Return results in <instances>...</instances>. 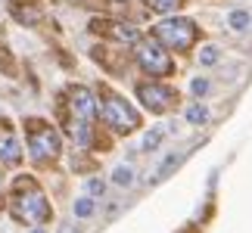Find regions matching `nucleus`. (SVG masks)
<instances>
[{
	"label": "nucleus",
	"mask_w": 252,
	"mask_h": 233,
	"mask_svg": "<svg viewBox=\"0 0 252 233\" xmlns=\"http://www.w3.org/2000/svg\"><path fill=\"white\" fill-rule=\"evenodd\" d=\"M9 215L22 224H44L50 221V205H47V196L37 190V183L32 177H19L13 187V196H9Z\"/></svg>",
	"instance_id": "nucleus-1"
},
{
	"label": "nucleus",
	"mask_w": 252,
	"mask_h": 233,
	"mask_svg": "<svg viewBox=\"0 0 252 233\" xmlns=\"http://www.w3.org/2000/svg\"><path fill=\"white\" fill-rule=\"evenodd\" d=\"M153 41H159L165 50L187 53L190 47L199 41V28H196L193 19L171 16V19H162L159 25H153Z\"/></svg>",
	"instance_id": "nucleus-2"
},
{
	"label": "nucleus",
	"mask_w": 252,
	"mask_h": 233,
	"mask_svg": "<svg viewBox=\"0 0 252 233\" xmlns=\"http://www.w3.org/2000/svg\"><path fill=\"white\" fill-rule=\"evenodd\" d=\"M100 115H103V121L109 124L115 134H131V131L140 128L137 109H134L125 96H119L115 90H109V87H106L103 96H100Z\"/></svg>",
	"instance_id": "nucleus-3"
},
{
	"label": "nucleus",
	"mask_w": 252,
	"mask_h": 233,
	"mask_svg": "<svg viewBox=\"0 0 252 233\" xmlns=\"http://www.w3.org/2000/svg\"><path fill=\"white\" fill-rule=\"evenodd\" d=\"M25 134H28V152H32V159L37 165L50 162L60 155V134H56V128H50L47 121H28L25 124Z\"/></svg>",
	"instance_id": "nucleus-4"
},
{
	"label": "nucleus",
	"mask_w": 252,
	"mask_h": 233,
	"mask_svg": "<svg viewBox=\"0 0 252 233\" xmlns=\"http://www.w3.org/2000/svg\"><path fill=\"white\" fill-rule=\"evenodd\" d=\"M134 59H137V65H140L147 75H153V78H165V75L174 72L171 56L165 53V47H162L159 41H143V44H137Z\"/></svg>",
	"instance_id": "nucleus-5"
},
{
	"label": "nucleus",
	"mask_w": 252,
	"mask_h": 233,
	"mask_svg": "<svg viewBox=\"0 0 252 233\" xmlns=\"http://www.w3.org/2000/svg\"><path fill=\"white\" fill-rule=\"evenodd\" d=\"M137 100L143 103V109H150V112H171L174 106H178V90L168 84H159V81H153V84H137Z\"/></svg>",
	"instance_id": "nucleus-6"
},
{
	"label": "nucleus",
	"mask_w": 252,
	"mask_h": 233,
	"mask_svg": "<svg viewBox=\"0 0 252 233\" xmlns=\"http://www.w3.org/2000/svg\"><path fill=\"white\" fill-rule=\"evenodd\" d=\"M69 109L75 118L81 121H91L96 115V103H94V93L87 90V87H72L69 90Z\"/></svg>",
	"instance_id": "nucleus-7"
},
{
	"label": "nucleus",
	"mask_w": 252,
	"mask_h": 233,
	"mask_svg": "<svg viewBox=\"0 0 252 233\" xmlns=\"http://www.w3.org/2000/svg\"><path fill=\"white\" fill-rule=\"evenodd\" d=\"M19 159H22V146H19V137H16L13 124H6L0 118V162L16 165Z\"/></svg>",
	"instance_id": "nucleus-8"
},
{
	"label": "nucleus",
	"mask_w": 252,
	"mask_h": 233,
	"mask_svg": "<svg viewBox=\"0 0 252 233\" xmlns=\"http://www.w3.org/2000/svg\"><path fill=\"white\" fill-rule=\"evenodd\" d=\"M227 25H230V31L243 34V31L252 28V13H249V9H234V13L227 16Z\"/></svg>",
	"instance_id": "nucleus-9"
},
{
	"label": "nucleus",
	"mask_w": 252,
	"mask_h": 233,
	"mask_svg": "<svg viewBox=\"0 0 252 233\" xmlns=\"http://www.w3.org/2000/svg\"><path fill=\"white\" fill-rule=\"evenodd\" d=\"M181 162H184V152H171V155H165V159H162V165L156 168V174H153V180H165Z\"/></svg>",
	"instance_id": "nucleus-10"
},
{
	"label": "nucleus",
	"mask_w": 252,
	"mask_h": 233,
	"mask_svg": "<svg viewBox=\"0 0 252 233\" xmlns=\"http://www.w3.org/2000/svg\"><path fill=\"white\" fill-rule=\"evenodd\" d=\"M143 3H147V9H153V13L168 16V13H178L184 6V0H143Z\"/></svg>",
	"instance_id": "nucleus-11"
},
{
	"label": "nucleus",
	"mask_w": 252,
	"mask_h": 233,
	"mask_svg": "<svg viewBox=\"0 0 252 233\" xmlns=\"http://www.w3.org/2000/svg\"><path fill=\"white\" fill-rule=\"evenodd\" d=\"M184 118H187L190 124H206V121H209V106H206V103H193V106H187Z\"/></svg>",
	"instance_id": "nucleus-12"
},
{
	"label": "nucleus",
	"mask_w": 252,
	"mask_h": 233,
	"mask_svg": "<svg viewBox=\"0 0 252 233\" xmlns=\"http://www.w3.org/2000/svg\"><path fill=\"white\" fill-rule=\"evenodd\" d=\"M109 177H112L115 187H131V183H134V168H131V165H119V168H112Z\"/></svg>",
	"instance_id": "nucleus-13"
},
{
	"label": "nucleus",
	"mask_w": 252,
	"mask_h": 233,
	"mask_svg": "<svg viewBox=\"0 0 252 233\" xmlns=\"http://www.w3.org/2000/svg\"><path fill=\"white\" fill-rule=\"evenodd\" d=\"M162 140H165V131H162V128H153V131H147V137H143L140 149H143V152H153L156 146H162Z\"/></svg>",
	"instance_id": "nucleus-14"
},
{
	"label": "nucleus",
	"mask_w": 252,
	"mask_h": 233,
	"mask_svg": "<svg viewBox=\"0 0 252 233\" xmlns=\"http://www.w3.org/2000/svg\"><path fill=\"white\" fill-rule=\"evenodd\" d=\"M94 211H96V202L91 196H81L78 202H75V218H91Z\"/></svg>",
	"instance_id": "nucleus-15"
},
{
	"label": "nucleus",
	"mask_w": 252,
	"mask_h": 233,
	"mask_svg": "<svg viewBox=\"0 0 252 233\" xmlns=\"http://www.w3.org/2000/svg\"><path fill=\"white\" fill-rule=\"evenodd\" d=\"M221 59V50H218V47H202V50H199V62L202 65H215Z\"/></svg>",
	"instance_id": "nucleus-16"
},
{
	"label": "nucleus",
	"mask_w": 252,
	"mask_h": 233,
	"mask_svg": "<svg viewBox=\"0 0 252 233\" xmlns=\"http://www.w3.org/2000/svg\"><path fill=\"white\" fill-rule=\"evenodd\" d=\"M209 90H212L209 78H193V81H190V93H196V96H206Z\"/></svg>",
	"instance_id": "nucleus-17"
},
{
	"label": "nucleus",
	"mask_w": 252,
	"mask_h": 233,
	"mask_svg": "<svg viewBox=\"0 0 252 233\" xmlns=\"http://www.w3.org/2000/svg\"><path fill=\"white\" fill-rule=\"evenodd\" d=\"M103 190H106V183H103V180H96V177H94V180H87V193H91V196H100Z\"/></svg>",
	"instance_id": "nucleus-18"
},
{
	"label": "nucleus",
	"mask_w": 252,
	"mask_h": 233,
	"mask_svg": "<svg viewBox=\"0 0 252 233\" xmlns=\"http://www.w3.org/2000/svg\"><path fill=\"white\" fill-rule=\"evenodd\" d=\"M0 190H3V174H0Z\"/></svg>",
	"instance_id": "nucleus-19"
},
{
	"label": "nucleus",
	"mask_w": 252,
	"mask_h": 233,
	"mask_svg": "<svg viewBox=\"0 0 252 233\" xmlns=\"http://www.w3.org/2000/svg\"><path fill=\"white\" fill-rule=\"evenodd\" d=\"M32 233H44V230H32Z\"/></svg>",
	"instance_id": "nucleus-20"
}]
</instances>
